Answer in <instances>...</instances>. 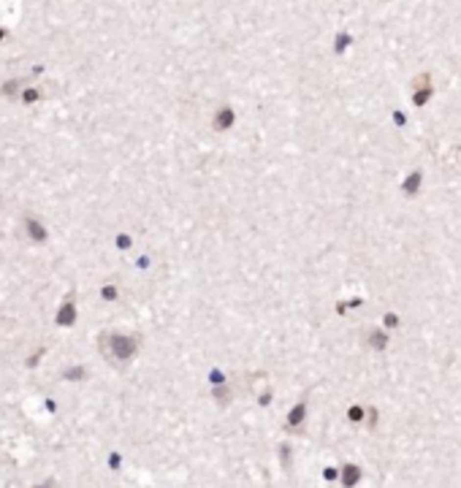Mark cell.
Instances as JSON below:
<instances>
[{"label": "cell", "instance_id": "7a4b0ae2", "mask_svg": "<svg viewBox=\"0 0 461 488\" xmlns=\"http://www.w3.org/2000/svg\"><path fill=\"white\" fill-rule=\"evenodd\" d=\"M24 231H27V239L30 241H47V228H44L41 220H35V217H24Z\"/></svg>", "mask_w": 461, "mask_h": 488}, {"label": "cell", "instance_id": "52a82bcc", "mask_svg": "<svg viewBox=\"0 0 461 488\" xmlns=\"http://www.w3.org/2000/svg\"><path fill=\"white\" fill-rule=\"evenodd\" d=\"M41 353H44V350H38L35 355H30V358H27V366H30V369H33V366H38V358H41Z\"/></svg>", "mask_w": 461, "mask_h": 488}, {"label": "cell", "instance_id": "6da1fadb", "mask_svg": "<svg viewBox=\"0 0 461 488\" xmlns=\"http://www.w3.org/2000/svg\"><path fill=\"white\" fill-rule=\"evenodd\" d=\"M106 339H109V345H111V350H109L111 358L128 361V358H133V355H136V339H133V336L111 334V336H106Z\"/></svg>", "mask_w": 461, "mask_h": 488}, {"label": "cell", "instance_id": "5b68a950", "mask_svg": "<svg viewBox=\"0 0 461 488\" xmlns=\"http://www.w3.org/2000/svg\"><path fill=\"white\" fill-rule=\"evenodd\" d=\"M65 377H68V380H82V377H84V369H82V366H71V369L65 372Z\"/></svg>", "mask_w": 461, "mask_h": 488}, {"label": "cell", "instance_id": "ba28073f", "mask_svg": "<svg viewBox=\"0 0 461 488\" xmlns=\"http://www.w3.org/2000/svg\"><path fill=\"white\" fill-rule=\"evenodd\" d=\"M103 296H106V301H111L114 296H117V290H114V288H103Z\"/></svg>", "mask_w": 461, "mask_h": 488}, {"label": "cell", "instance_id": "277c9868", "mask_svg": "<svg viewBox=\"0 0 461 488\" xmlns=\"http://www.w3.org/2000/svg\"><path fill=\"white\" fill-rule=\"evenodd\" d=\"M35 100H41V93H38L35 87H27L22 93V103H27V106H30V103H35Z\"/></svg>", "mask_w": 461, "mask_h": 488}, {"label": "cell", "instance_id": "3957f363", "mask_svg": "<svg viewBox=\"0 0 461 488\" xmlns=\"http://www.w3.org/2000/svg\"><path fill=\"white\" fill-rule=\"evenodd\" d=\"M73 320H76V304L73 301H65L57 309V315H54V323L57 325H73Z\"/></svg>", "mask_w": 461, "mask_h": 488}, {"label": "cell", "instance_id": "8992f818", "mask_svg": "<svg viewBox=\"0 0 461 488\" xmlns=\"http://www.w3.org/2000/svg\"><path fill=\"white\" fill-rule=\"evenodd\" d=\"M17 93H19V82H14V79H11V82L3 87V95H8V98H11V95H17Z\"/></svg>", "mask_w": 461, "mask_h": 488}]
</instances>
